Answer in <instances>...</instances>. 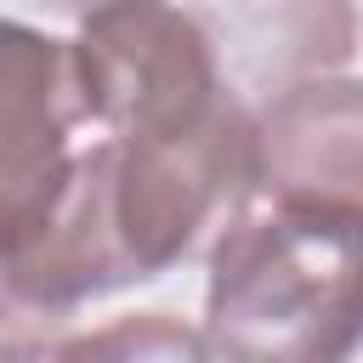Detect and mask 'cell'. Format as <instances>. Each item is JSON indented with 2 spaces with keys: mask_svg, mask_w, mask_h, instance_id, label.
<instances>
[{
  "mask_svg": "<svg viewBox=\"0 0 363 363\" xmlns=\"http://www.w3.org/2000/svg\"><path fill=\"white\" fill-rule=\"evenodd\" d=\"M255 193L289 216L363 221V96L357 79H301L250 113Z\"/></svg>",
  "mask_w": 363,
  "mask_h": 363,
  "instance_id": "4",
  "label": "cell"
},
{
  "mask_svg": "<svg viewBox=\"0 0 363 363\" xmlns=\"http://www.w3.org/2000/svg\"><path fill=\"white\" fill-rule=\"evenodd\" d=\"M68 335V312H45L0 267V363H51Z\"/></svg>",
  "mask_w": 363,
  "mask_h": 363,
  "instance_id": "8",
  "label": "cell"
},
{
  "mask_svg": "<svg viewBox=\"0 0 363 363\" xmlns=\"http://www.w3.org/2000/svg\"><path fill=\"white\" fill-rule=\"evenodd\" d=\"M357 227L261 210L210 244L204 346L221 363H352Z\"/></svg>",
  "mask_w": 363,
  "mask_h": 363,
  "instance_id": "1",
  "label": "cell"
},
{
  "mask_svg": "<svg viewBox=\"0 0 363 363\" xmlns=\"http://www.w3.org/2000/svg\"><path fill=\"white\" fill-rule=\"evenodd\" d=\"M68 57L85 119L119 142L182 136L227 102L216 40L176 0H91Z\"/></svg>",
  "mask_w": 363,
  "mask_h": 363,
  "instance_id": "3",
  "label": "cell"
},
{
  "mask_svg": "<svg viewBox=\"0 0 363 363\" xmlns=\"http://www.w3.org/2000/svg\"><path fill=\"white\" fill-rule=\"evenodd\" d=\"M51 363H210V346L193 323L170 312H130L62 340Z\"/></svg>",
  "mask_w": 363,
  "mask_h": 363,
  "instance_id": "7",
  "label": "cell"
},
{
  "mask_svg": "<svg viewBox=\"0 0 363 363\" xmlns=\"http://www.w3.org/2000/svg\"><path fill=\"white\" fill-rule=\"evenodd\" d=\"M79 119L85 102L68 40L0 17V250H11L57 193Z\"/></svg>",
  "mask_w": 363,
  "mask_h": 363,
  "instance_id": "5",
  "label": "cell"
},
{
  "mask_svg": "<svg viewBox=\"0 0 363 363\" xmlns=\"http://www.w3.org/2000/svg\"><path fill=\"white\" fill-rule=\"evenodd\" d=\"M250 193V108L233 91L204 125L182 136H108V221L130 284H147L176 261L204 255L244 216Z\"/></svg>",
  "mask_w": 363,
  "mask_h": 363,
  "instance_id": "2",
  "label": "cell"
},
{
  "mask_svg": "<svg viewBox=\"0 0 363 363\" xmlns=\"http://www.w3.org/2000/svg\"><path fill=\"white\" fill-rule=\"evenodd\" d=\"M216 28L244 85L284 91L301 79H329L357 51L352 0H210Z\"/></svg>",
  "mask_w": 363,
  "mask_h": 363,
  "instance_id": "6",
  "label": "cell"
}]
</instances>
